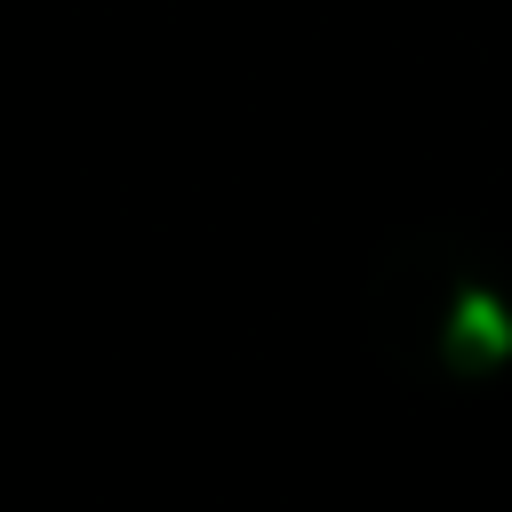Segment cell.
Instances as JSON below:
<instances>
[{
  "mask_svg": "<svg viewBox=\"0 0 512 512\" xmlns=\"http://www.w3.org/2000/svg\"><path fill=\"white\" fill-rule=\"evenodd\" d=\"M504 352H512V312H504L488 288H464L456 312H448V360H456L464 376H480V368H496Z\"/></svg>",
  "mask_w": 512,
  "mask_h": 512,
  "instance_id": "6da1fadb",
  "label": "cell"
}]
</instances>
